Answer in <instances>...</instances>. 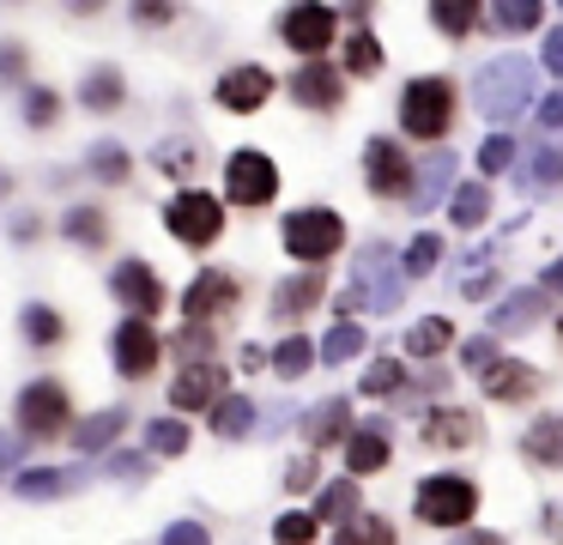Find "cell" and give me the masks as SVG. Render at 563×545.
<instances>
[{"mask_svg": "<svg viewBox=\"0 0 563 545\" xmlns=\"http://www.w3.org/2000/svg\"><path fill=\"white\" fill-rule=\"evenodd\" d=\"M400 388H406V370H400V358H376V363L364 370V394H369V400H382V394H400Z\"/></svg>", "mask_w": 563, "mask_h": 545, "instance_id": "cell-46", "label": "cell"}, {"mask_svg": "<svg viewBox=\"0 0 563 545\" xmlns=\"http://www.w3.org/2000/svg\"><path fill=\"white\" fill-rule=\"evenodd\" d=\"M545 533H551V539H563V503H545Z\"/></svg>", "mask_w": 563, "mask_h": 545, "instance_id": "cell-61", "label": "cell"}, {"mask_svg": "<svg viewBox=\"0 0 563 545\" xmlns=\"http://www.w3.org/2000/svg\"><path fill=\"white\" fill-rule=\"evenodd\" d=\"M345 73H352V79L382 73V43H376L369 31H352V36H345Z\"/></svg>", "mask_w": 563, "mask_h": 545, "instance_id": "cell-41", "label": "cell"}, {"mask_svg": "<svg viewBox=\"0 0 563 545\" xmlns=\"http://www.w3.org/2000/svg\"><path fill=\"white\" fill-rule=\"evenodd\" d=\"M152 164H158L164 176H195V145H188V140H158Z\"/></svg>", "mask_w": 563, "mask_h": 545, "instance_id": "cell-47", "label": "cell"}, {"mask_svg": "<svg viewBox=\"0 0 563 545\" xmlns=\"http://www.w3.org/2000/svg\"><path fill=\"white\" fill-rule=\"evenodd\" d=\"M37 225H43L37 212H19V218H13V225H7V230H13V242H31V237H37Z\"/></svg>", "mask_w": 563, "mask_h": 545, "instance_id": "cell-59", "label": "cell"}, {"mask_svg": "<svg viewBox=\"0 0 563 545\" xmlns=\"http://www.w3.org/2000/svg\"><path fill=\"white\" fill-rule=\"evenodd\" d=\"M539 128H551V133L563 128V91H551L545 103H539Z\"/></svg>", "mask_w": 563, "mask_h": 545, "instance_id": "cell-55", "label": "cell"}, {"mask_svg": "<svg viewBox=\"0 0 563 545\" xmlns=\"http://www.w3.org/2000/svg\"><path fill=\"white\" fill-rule=\"evenodd\" d=\"M521 455L533 460V467H545V472H563V412H545V418L527 424Z\"/></svg>", "mask_w": 563, "mask_h": 545, "instance_id": "cell-23", "label": "cell"}, {"mask_svg": "<svg viewBox=\"0 0 563 545\" xmlns=\"http://www.w3.org/2000/svg\"><path fill=\"white\" fill-rule=\"evenodd\" d=\"M170 19H176L170 0H164V7H158V0H140V7H134V24H170Z\"/></svg>", "mask_w": 563, "mask_h": 545, "instance_id": "cell-54", "label": "cell"}, {"mask_svg": "<svg viewBox=\"0 0 563 545\" xmlns=\"http://www.w3.org/2000/svg\"><path fill=\"white\" fill-rule=\"evenodd\" d=\"M345 436H352V400H345V394H328V400H316V406L303 412L309 455H316V448H328V443H345Z\"/></svg>", "mask_w": 563, "mask_h": 545, "instance_id": "cell-20", "label": "cell"}, {"mask_svg": "<svg viewBox=\"0 0 563 545\" xmlns=\"http://www.w3.org/2000/svg\"><path fill=\"white\" fill-rule=\"evenodd\" d=\"M170 351L183 358V370H188V363H212V351H219V327H200V321H188L183 334L170 339Z\"/></svg>", "mask_w": 563, "mask_h": 545, "instance_id": "cell-40", "label": "cell"}, {"mask_svg": "<svg viewBox=\"0 0 563 545\" xmlns=\"http://www.w3.org/2000/svg\"><path fill=\"white\" fill-rule=\"evenodd\" d=\"M158 545H212V533H207V521L183 515V521H170V527H164Z\"/></svg>", "mask_w": 563, "mask_h": 545, "instance_id": "cell-50", "label": "cell"}, {"mask_svg": "<svg viewBox=\"0 0 563 545\" xmlns=\"http://www.w3.org/2000/svg\"><path fill=\"white\" fill-rule=\"evenodd\" d=\"M7 194H13V176H7V170H0V200H7Z\"/></svg>", "mask_w": 563, "mask_h": 545, "instance_id": "cell-63", "label": "cell"}, {"mask_svg": "<svg viewBox=\"0 0 563 545\" xmlns=\"http://www.w3.org/2000/svg\"><path fill=\"white\" fill-rule=\"evenodd\" d=\"M521 188H533V194H551V188H563V145H539V152L527 157V170H521Z\"/></svg>", "mask_w": 563, "mask_h": 545, "instance_id": "cell-35", "label": "cell"}, {"mask_svg": "<svg viewBox=\"0 0 563 545\" xmlns=\"http://www.w3.org/2000/svg\"><path fill=\"white\" fill-rule=\"evenodd\" d=\"M539 291H545V297H551V291H563V254L545 266V279H539Z\"/></svg>", "mask_w": 563, "mask_h": 545, "instance_id": "cell-60", "label": "cell"}, {"mask_svg": "<svg viewBox=\"0 0 563 545\" xmlns=\"http://www.w3.org/2000/svg\"><path fill=\"white\" fill-rule=\"evenodd\" d=\"M418 443L424 448H473V443H485V424L466 406H430L418 418Z\"/></svg>", "mask_w": 563, "mask_h": 545, "instance_id": "cell-13", "label": "cell"}, {"mask_svg": "<svg viewBox=\"0 0 563 545\" xmlns=\"http://www.w3.org/2000/svg\"><path fill=\"white\" fill-rule=\"evenodd\" d=\"M103 467H110V479H128V484L146 479V455H128V448H115V455L103 460Z\"/></svg>", "mask_w": 563, "mask_h": 545, "instance_id": "cell-52", "label": "cell"}, {"mask_svg": "<svg viewBox=\"0 0 563 545\" xmlns=\"http://www.w3.org/2000/svg\"><path fill=\"white\" fill-rule=\"evenodd\" d=\"M509 164H515V140L509 133H490V140L478 145V170H485V176H503Z\"/></svg>", "mask_w": 563, "mask_h": 545, "instance_id": "cell-48", "label": "cell"}, {"mask_svg": "<svg viewBox=\"0 0 563 545\" xmlns=\"http://www.w3.org/2000/svg\"><path fill=\"white\" fill-rule=\"evenodd\" d=\"M449 194H454V152L437 145L424 164H412V194H406V206H412V212H430V206H442Z\"/></svg>", "mask_w": 563, "mask_h": 545, "instance_id": "cell-18", "label": "cell"}, {"mask_svg": "<svg viewBox=\"0 0 563 545\" xmlns=\"http://www.w3.org/2000/svg\"><path fill=\"white\" fill-rule=\"evenodd\" d=\"M321 297H328V273H316V266H309V273H291L273 291V321H303Z\"/></svg>", "mask_w": 563, "mask_h": 545, "instance_id": "cell-21", "label": "cell"}, {"mask_svg": "<svg viewBox=\"0 0 563 545\" xmlns=\"http://www.w3.org/2000/svg\"><path fill=\"white\" fill-rule=\"evenodd\" d=\"M503 358V351H497V339H490V334H473V339H466V346H461V363H466V370H473V375H485L490 370V363H497Z\"/></svg>", "mask_w": 563, "mask_h": 545, "instance_id": "cell-49", "label": "cell"}, {"mask_svg": "<svg viewBox=\"0 0 563 545\" xmlns=\"http://www.w3.org/2000/svg\"><path fill=\"white\" fill-rule=\"evenodd\" d=\"M394 460V443H388V424L369 418L357 424L352 436H345V467H352V479H369V472H382Z\"/></svg>", "mask_w": 563, "mask_h": 545, "instance_id": "cell-19", "label": "cell"}, {"mask_svg": "<svg viewBox=\"0 0 563 545\" xmlns=\"http://www.w3.org/2000/svg\"><path fill=\"white\" fill-rule=\"evenodd\" d=\"M25 436H19V430H7V436H0V467H13V460H25Z\"/></svg>", "mask_w": 563, "mask_h": 545, "instance_id": "cell-56", "label": "cell"}, {"mask_svg": "<svg viewBox=\"0 0 563 545\" xmlns=\"http://www.w3.org/2000/svg\"><path fill=\"white\" fill-rule=\"evenodd\" d=\"M473 97H478V116L485 121H515L527 103H533V61L527 55L485 61L478 79H473Z\"/></svg>", "mask_w": 563, "mask_h": 545, "instance_id": "cell-1", "label": "cell"}, {"mask_svg": "<svg viewBox=\"0 0 563 545\" xmlns=\"http://www.w3.org/2000/svg\"><path fill=\"white\" fill-rule=\"evenodd\" d=\"M79 484H86L79 467H25L13 479V491L25 497V503H49V497H67V491H79Z\"/></svg>", "mask_w": 563, "mask_h": 545, "instance_id": "cell-22", "label": "cell"}, {"mask_svg": "<svg viewBox=\"0 0 563 545\" xmlns=\"http://www.w3.org/2000/svg\"><path fill=\"white\" fill-rule=\"evenodd\" d=\"M357 509H364V503H357V479H333V484H321V497H316L309 515H316V521H340V527H345Z\"/></svg>", "mask_w": 563, "mask_h": 545, "instance_id": "cell-34", "label": "cell"}, {"mask_svg": "<svg viewBox=\"0 0 563 545\" xmlns=\"http://www.w3.org/2000/svg\"><path fill=\"white\" fill-rule=\"evenodd\" d=\"M236 297H243L236 273H224V266H207V273H195V285L183 291V315H188V321H200V327H219V315H231Z\"/></svg>", "mask_w": 563, "mask_h": 545, "instance_id": "cell-10", "label": "cell"}, {"mask_svg": "<svg viewBox=\"0 0 563 545\" xmlns=\"http://www.w3.org/2000/svg\"><path fill=\"white\" fill-rule=\"evenodd\" d=\"M146 448H152V455H183V448H188V424L183 418H152L146 424Z\"/></svg>", "mask_w": 563, "mask_h": 545, "instance_id": "cell-45", "label": "cell"}, {"mask_svg": "<svg viewBox=\"0 0 563 545\" xmlns=\"http://www.w3.org/2000/svg\"><path fill=\"white\" fill-rule=\"evenodd\" d=\"M224 394H231V370H219V363H188V370L170 382V406L176 412H212Z\"/></svg>", "mask_w": 563, "mask_h": 545, "instance_id": "cell-14", "label": "cell"}, {"mask_svg": "<svg viewBox=\"0 0 563 545\" xmlns=\"http://www.w3.org/2000/svg\"><path fill=\"white\" fill-rule=\"evenodd\" d=\"M110 351H115V370L140 382V375L158 370V358H164V334H158L152 321H134V315H128V321H115Z\"/></svg>", "mask_w": 563, "mask_h": 545, "instance_id": "cell-12", "label": "cell"}, {"mask_svg": "<svg viewBox=\"0 0 563 545\" xmlns=\"http://www.w3.org/2000/svg\"><path fill=\"white\" fill-rule=\"evenodd\" d=\"M55 121H62V91L25 85V128H55Z\"/></svg>", "mask_w": 563, "mask_h": 545, "instance_id": "cell-42", "label": "cell"}, {"mask_svg": "<svg viewBox=\"0 0 563 545\" xmlns=\"http://www.w3.org/2000/svg\"><path fill=\"white\" fill-rule=\"evenodd\" d=\"M478 388H485V400H497V406H521V400H533L545 382H539L533 363H521V358H497L485 375H478Z\"/></svg>", "mask_w": 563, "mask_h": 545, "instance_id": "cell-17", "label": "cell"}, {"mask_svg": "<svg viewBox=\"0 0 563 545\" xmlns=\"http://www.w3.org/2000/svg\"><path fill=\"white\" fill-rule=\"evenodd\" d=\"M449 346H454V321H442V315H424V321L406 327V358H437Z\"/></svg>", "mask_w": 563, "mask_h": 545, "instance_id": "cell-32", "label": "cell"}, {"mask_svg": "<svg viewBox=\"0 0 563 545\" xmlns=\"http://www.w3.org/2000/svg\"><path fill=\"white\" fill-rule=\"evenodd\" d=\"M333 31H340V12L333 7H285L279 12V36L297 48L303 61H321V48H333Z\"/></svg>", "mask_w": 563, "mask_h": 545, "instance_id": "cell-11", "label": "cell"}, {"mask_svg": "<svg viewBox=\"0 0 563 545\" xmlns=\"http://www.w3.org/2000/svg\"><path fill=\"white\" fill-rule=\"evenodd\" d=\"M430 24L461 43V36H473L478 24H485V7H473V0H437V7H430Z\"/></svg>", "mask_w": 563, "mask_h": 545, "instance_id": "cell-31", "label": "cell"}, {"mask_svg": "<svg viewBox=\"0 0 563 545\" xmlns=\"http://www.w3.org/2000/svg\"><path fill=\"white\" fill-rule=\"evenodd\" d=\"M79 103H86L91 116H115V109L128 103L122 73H115V67H91V73H86V85H79Z\"/></svg>", "mask_w": 563, "mask_h": 545, "instance_id": "cell-25", "label": "cell"}, {"mask_svg": "<svg viewBox=\"0 0 563 545\" xmlns=\"http://www.w3.org/2000/svg\"><path fill=\"white\" fill-rule=\"evenodd\" d=\"M539 0H497V7H485V24H497L503 36H521V31H533L539 24Z\"/></svg>", "mask_w": 563, "mask_h": 545, "instance_id": "cell-38", "label": "cell"}, {"mask_svg": "<svg viewBox=\"0 0 563 545\" xmlns=\"http://www.w3.org/2000/svg\"><path fill=\"white\" fill-rule=\"evenodd\" d=\"M110 297L122 303L134 321H152V315L164 309V279L152 273L140 254H128V261H115V273H110Z\"/></svg>", "mask_w": 563, "mask_h": 545, "instance_id": "cell-9", "label": "cell"}, {"mask_svg": "<svg viewBox=\"0 0 563 545\" xmlns=\"http://www.w3.org/2000/svg\"><path fill=\"white\" fill-rule=\"evenodd\" d=\"M333 545H394V521H388V515H369V509H357V515L345 521L340 533H333Z\"/></svg>", "mask_w": 563, "mask_h": 545, "instance_id": "cell-37", "label": "cell"}, {"mask_svg": "<svg viewBox=\"0 0 563 545\" xmlns=\"http://www.w3.org/2000/svg\"><path fill=\"white\" fill-rule=\"evenodd\" d=\"M364 346H369V334H364L357 321H333V327H328V339L316 346V358H321V363H352Z\"/></svg>", "mask_w": 563, "mask_h": 545, "instance_id": "cell-36", "label": "cell"}, {"mask_svg": "<svg viewBox=\"0 0 563 545\" xmlns=\"http://www.w3.org/2000/svg\"><path fill=\"white\" fill-rule=\"evenodd\" d=\"M164 225L183 249H212L224 237V200L207 188H176L170 206H164Z\"/></svg>", "mask_w": 563, "mask_h": 545, "instance_id": "cell-6", "label": "cell"}, {"mask_svg": "<svg viewBox=\"0 0 563 545\" xmlns=\"http://www.w3.org/2000/svg\"><path fill=\"white\" fill-rule=\"evenodd\" d=\"M279 242H285L291 261L321 266V261H333V254L345 249V218L333 212V206H297V212H285Z\"/></svg>", "mask_w": 563, "mask_h": 545, "instance_id": "cell-2", "label": "cell"}, {"mask_svg": "<svg viewBox=\"0 0 563 545\" xmlns=\"http://www.w3.org/2000/svg\"><path fill=\"white\" fill-rule=\"evenodd\" d=\"M412 515L424 527H466L478 515V484L461 479V472H430L412 491Z\"/></svg>", "mask_w": 563, "mask_h": 545, "instance_id": "cell-5", "label": "cell"}, {"mask_svg": "<svg viewBox=\"0 0 563 545\" xmlns=\"http://www.w3.org/2000/svg\"><path fill=\"white\" fill-rule=\"evenodd\" d=\"M454 545H509V539H503V533H461Z\"/></svg>", "mask_w": 563, "mask_h": 545, "instance_id": "cell-62", "label": "cell"}, {"mask_svg": "<svg viewBox=\"0 0 563 545\" xmlns=\"http://www.w3.org/2000/svg\"><path fill=\"white\" fill-rule=\"evenodd\" d=\"M364 182L376 200H406L412 194V157H406L400 140H388V133H376V140L364 145Z\"/></svg>", "mask_w": 563, "mask_h": 545, "instance_id": "cell-8", "label": "cell"}, {"mask_svg": "<svg viewBox=\"0 0 563 545\" xmlns=\"http://www.w3.org/2000/svg\"><path fill=\"white\" fill-rule=\"evenodd\" d=\"M316 533H321V521L309 509H291V515L273 521V545H316Z\"/></svg>", "mask_w": 563, "mask_h": 545, "instance_id": "cell-43", "label": "cell"}, {"mask_svg": "<svg viewBox=\"0 0 563 545\" xmlns=\"http://www.w3.org/2000/svg\"><path fill=\"white\" fill-rule=\"evenodd\" d=\"M25 73H31L25 43H0V85H25Z\"/></svg>", "mask_w": 563, "mask_h": 545, "instance_id": "cell-51", "label": "cell"}, {"mask_svg": "<svg viewBox=\"0 0 563 545\" xmlns=\"http://www.w3.org/2000/svg\"><path fill=\"white\" fill-rule=\"evenodd\" d=\"M291 103H303V109H321V116H333V109L345 103V79L328 67V61H303V67L291 73Z\"/></svg>", "mask_w": 563, "mask_h": 545, "instance_id": "cell-16", "label": "cell"}, {"mask_svg": "<svg viewBox=\"0 0 563 545\" xmlns=\"http://www.w3.org/2000/svg\"><path fill=\"white\" fill-rule=\"evenodd\" d=\"M19 436L25 443H49V436H67L74 430V394H67V382H55V375H37V382L19 388Z\"/></svg>", "mask_w": 563, "mask_h": 545, "instance_id": "cell-4", "label": "cell"}, {"mask_svg": "<svg viewBox=\"0 0 563 545\" xmlns=\"http://www.w3.org/2000/svg\"><path fill=\"white\" fill-rule=\"evenodd\" d=\"M273 73L261 67V61H243V67H231L219 85H212V97H219V109H231V116H249V109H261L273 97Z\"/></svg>", "mask_w": 563, "mask_h": 545, "instance_id": "cell-15", "label": "cell"}, {"mask_svg": "<svg viewBox=\"0 0 563 545\" xmlns=\"http://www.w3.org/2000/svg\"><path fill=\"white\" fill-rule=\"evenodd\" d=\"M255 418H261V412H255V400H249V394H224L219 406H212V436L236 443V436L255 430Z\"/></svg>", "mask_w": 563, "mask_h": 545, "instance_id": "cell-29", "label": "cell"}, {"mask_svg": "<svg viewBox=\"0 0 563 545\" xmlns=\"http://www.w3.org/2000/svg\"><path fill=\"white\" fill-rule=\"evenodd\" d=\"M19 334H25L37 351H55L67 339V315L49 309V303H25V309H19Z\"/></svg>", "mask_w": 563, "mask_h": 545, "instance_id": "cell-26", "label": "cell"}, {"mask_svg": "<svg viewBox=\"0 0 563 545\" xmlns=\"http://www.w3.org/2000/svg\"><path fill=\"white\" fill-rule=\"evenodd\" d=\"M461 291H466V297H473V303H478V297H490V291H497V273H473V279H466V285H461Z\"/></svg>", "mask_w": 563, "mask_h": 545, "instance_id": "cell-58", "label": "cell"}, {"mask_svg": "<svg viewBox=\"0 0 563 545\" xmlns=\"http://www.w3.org/2000/svg\"><path fill=\"white\" fill-rule=\"evenodd\" d=\"M558 351H563V315H558Z\"/></svg>", "mask_w": 563, "mask_h": 545, "instance_id": "cell-64", "label": "cell"}, {"mask_svg": "<svg viewBox=\"0 0 563 545\" xmlns=\"http://www.w3.org/2000/svg\"><path fill=\"white\" fill-rule=\"evenodd\" d=\"M86 170H91L98 182H110V188H115V182L134 176V152H128V145H115V140H98V145L86 152Z\"/></svg>", "mask_w": 563, "mask_h": 545, "instance_id": "cell-33", "label": "cell"}, {"mask_svg": "<svg viewBox=\"0 0 563 545\" xmlns=\"http://www.w3.org/2000/svg\"><path fill=\"white\" fill-rule=\"evenodd\" d=\"M316 479H321L316 455H303V460H291V472H285V491H316Z\"/></svg>", "mask_w": 563, "mask_h": 545, "instance_id": "cell-53", "label": "cell"}, {"mask_svg": "<svg viewBox=\"0 0 563 545\" xmlns=\"http://www.w3.org/2000/svg\"><path fill=\"white\" fill-rule=\"evenodd\" d=\"M539 309H545V291H509L490 309V334H521V327L539 321Z\"/></svg>", "mask_w": 563, "mask_h": 545, "instance_id": "cell-27", "label": "cell"}, {"mask_svg": "<svg viewBox=\"0 0 563 545\" xmlns=\"http://www.w3.org/2000/svg\"><path fill=\"white\" fill-rule=\"evenodd\" d=\"M539 61H545L551 73H563V31H551V36H545V48H539Z\"/></svg>", "mask_w": 563, "mask_h": 545, "instance_id": "cell-57", "label": "cell"}, {"mask_svg": "<svg viewBox=\"0 0 563 545\" xmlns=\"http://www.w3.org/2000/svg\"><path fill=\"white\" fill-rule=\"evenodd\" d=\"M122 424H128V412H122V406H110V412H91V418H79L67 436H74L79 455H98V448H110L115 436H122Z\"/></svg>", "mask_w": 563, "mask_h": 545, "instance_id": "cell-28", "label": "cell"}, {"mask_svg": "<svg viewBox=\"0 0 563 545\" xmlns=\"http://www.w3.org/2000/svg\"><path fill=\"white\" fill-rule=\"evenodd\" d=\"M267 363L285 375V382H297V375H309V363H316V346H309L303 334H285L279 346L267 351Z\"/></svg>", "mask_w": 563, "mask_h": 545, "instance_id": "cell-39", "label": "cell"}, {"mask_svg": "<svg viewBox=\"0 0 563 545\" xmlns=\"http://www.w3.org/2000/svg\"><path fill=\"white\" fill-rule=\"evenodd\" d=\"M449 218H454V230H478L490 218V188L485 182H461V188L449 194Z\"/></svg>", "mask_w": 563, "mask_h": 545, "instance_id": "cell-30", "label": "cell"}, {"mask_svg": "<svg viewBox=\"0 0 563 545\" xmlns=\"http://www.w3.org/2000/svg\"><path fill=\"white\" fill-rule=\"evenodd\" d=\"M437 261H442V237H430V230H424V237H412V242H406L400 279H424V273H430V266H437Z\"/></svg>", "mask_w": 563, "mask_h": 545, "instance_id": "cell-44", "label": "cell"}, {"mask_svg": "<svg viewBox=\"0 0 563 545\" xmlns=\"http://www.w3.org/2000/svg\"><path fill=\"white\" fill-rule=\"evenodd\" d=\"M400 128L412 133V140H449L454 128V85L442 79V73H424V79H406L400 91Z\"/></svg>", "mask_w": 563, "mask_h": 545, "instance_id": "cell-3", "label": "cell"}, {"mask_svg": "<svg viewBox=\"0 0 563 545\" xmlns=\"http://www.w3.org/2000/svg\"><path fill=\"white\" fill-rule=\"evenodd\" d=\"M279 194V164L267 152H231L224 157V200L231 206H267Z\"/></svg>", "mask_w": 563, "mask_h": 545, "instance_id": "cell-7", "label": "cell"}, {"mask_svg": "<svg viewBox=\"0 0 563 545\" xmlns=\"http://www.w3.org/2000/svg\"><path fill=\"white\" fill-rule=\"evenodd\" d=\"M62 237L74 242V249L98 254L103 242H110V212H103V206H67V218H62Z\"/></svg>", "mask_w": 563, "mask_h": 545, "instance_id": "cell-24", "label": "cell"}]
</instances>
